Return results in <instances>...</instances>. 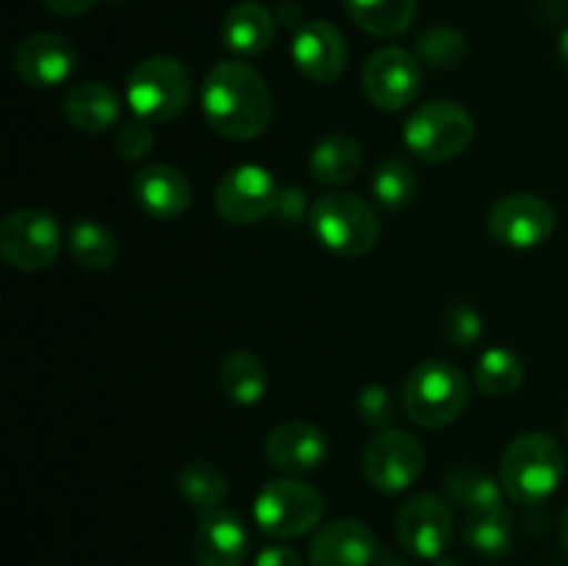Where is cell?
<instances>
[{"instance_id":"cell-17","label":"cell","mask_w":568,"mask_h":566,"mask_svg":"<svg viewBox=\"0 0 568 566\" xmlns=\"http://www.w3.org/2000/svg\"><path fill=\"white\" fill-rule=\"evenodd\" d=\"M311 566H369L377 555V538L364 522L333 519L311 538Z\"/></svg>"},{"instance_id":"cell-36","label":"cell","mask_w":568,"mask_h":566,"mask_svg":"<svg viewBox=\"0 0 568 566\" xmlns=\"http://www.w3.org/2000/svg\"><path fill=\"white\" fill-rule=\"evenodd\" d=\"M255 566H303L300 555L294 549L281 547V544H272V547L261 549Z\"/></svg>"},{"instance_id":"cell-7","label":"cell","mask_w":568,"mask_h":566,"mask_svg":"<svg viewBox=\"0 0 568 566\" xmlns=\"http://www.w3.org/2000/svg\"><path fill=\"white\" fill-rule=\"evenodd\" d=\"M255 522L272 538H300L314 530L325 514V499L314 486L292 477L270 481L253 505Z\"/></svg>"},{"instance_id":"cell-23","label":"cell","mask_w":568,"mask_h":566,"mask_svg":"<svg viewBox=\"0 0 568 566\" xmlns=\"http://www.w3.org/2000/svg\"><path fill=\"white\" fill-rule=\"evenodd\" d=\"M349 20L372 37H397L416 17V0H344Z\"/></svg>"},{"instance_id":"cell-6","label":"cell","mask_w":568,"mask_h":566,"mask_svg":"<svg viewBox=\"0 0 568 566\" xmlns=\"http://www.w3.org/2000/svg\"><path fill=\"white\" fill-rule=\"evenodd\" d=\"M475 137V120L453 100H430L405 122V144L427 164H444L464 153Z\"/></svg>"},{"instance_id":"cell-38","label":"cell","mask_w":568,"mask_h":566,"mask_svg":"<svg viewBox=\"0 0 568 566\" xmlns=\"http://www.w3.org/2000/svg\"><path fill=\"white\" fill-rule=\"evenodd\" d=\"M558 53H560V61H564V67L568 70V28L558 39Z\"/></svg>"},{"instance_id":"cell-4","label":"cell","mask_w":568,"mask_h":566,"mask_svg":"<svg viewBox=\"0 0 568 566\" xmlns=\"http://www.w3.org/2000/svg\"><path fill=\"white\" fill-rule=\"evenodd\" d=\"M311 231L331 253L361 259L377 244L381 222L366 200L349 192H331L311 205Z\"/></svg>"},{"instance_id":"cell-34","label":"cell","mask_w":568,"mask_h":566,"mask_svg":"<svg viewBox=\"0 0 568 566\" xmlns=\"http://www.w3.org/2000/svg\"><path fill=\"white\" fill-rule=\"evenodd\" d=\"M394 394L386 386H366L358 394V414L369 427H386L394 420Z\"/></svg>"},{"instance_id":"cell-35","label":"cell","mask_w":568,"mask_h":566,"mask_svg":"<svg viewBox=\"0 0 568 566\" xmlns=\"http://www.w3.org/2000/svg\"><path fill=\"white\" fill-rule=\"evenodd\" d=\"M305 205H308V200H305L303 189L297 186H288L281 192V203H277V214L283 216V220L288 222H297L300 216L305 214Z\"/></svg>"},{"instance_id":"cell-25","label":"cell","mask_w":568,"mask_h":566,"mask_svg":"<svg viewBox=\"0 0 568 566\" xmlns=\"http://www.w3.org/2000/svg\"><path fill=\"white\" fill-rule=\"evenodd\" d=\"M220 386L236 405H255L266 394V370L247 350H233L220 366Z\"/></svg>"},{"instance_id":"cell-3","label":"cell","mask_w":568,"mask_h":566,"mask_svg":"<svg viewBox=\"0 0 568 566\" xmlns=\"http://www.w3.org/2000/svg\"><path fill=\"white\" fill-rule=\"evenodd\" d=\"M403 403L416 425L436 431L453 425L464 414L469 403V383L449 361H425L405 381Z\"/></svg>"},{"instance_id":"cell-29","label":"cell","mask_w":568,"mask_h":566,"mask_svg":"<svg viewBox=\"0 0 568 566\" xmlns=\"http://www.w3.org/2000/svg\"><path fill=\"white\" fill-rule=\"evenodd\" d=\"M372 194L386 211H403L416 198V172L408 161L386 159L372 175Z\"/></svg>"},{"instance_id":"cell-37","label":"cell","mask_w":568,"mask_h":566,"mask_svg":"<svg viewBox=\"0 0 568 566\" xmlns=\"http://www.w3.org/2000/svg\"><path fill=\"white\" fill-rule=\"evenodd\" d=\"M44 9L55 17H78L83 11H89L92 6H98V0H42Z\"/></svg>"},{"instance_id":"cell-31","label":"cell","mask_w":568,"mask_h":566,"mask_svg":"<svg viewBox=\"0 0 568 566\" xmlns=\"http://www.w3.org/2000/svg\"><path fill=\"white\" fill-rule=\"evenodd\" d=\"M416 53L425 64L438 67V70H453L464 61L466 39L464 33L449 26H433L416 42Z\"/></svg>"},{"instance_id":"cell-40","label":"cell","mask_w":568,"mask_h":566,"mask_svg":"<svg viewBox=\"0 0 568 566\" xmlns=\"http://www.w3.org/2000/svg\"><path fill=\"white\" fill-rule=\"evenodd\" d=\"M560 533H564V544L568 549V508L564 511V519H560Z\"/></svg>"},{"instance_id":"cell-5","label":"cell","mask_w":568,"mask_h":566,"mask_svg":"<svg viewBox=\"0 0 568 566\" xmlns=\"http://www.w3.org/2000/svg\"><path fill=\"white\" fill-rule=\"evenodd\" d=\"M125 98L139 120L159 125L186 111L192 100V78L178 59L153 55L133 67L128 75Z\"/></svg>"},{"instance_id":"cell-2","label":"cell","mask_w":568,"mask_h":566,"mask_svg":"<svg viewBox=\"0 0 568 566\" xmlns=\"http://www.w3.org/2000/svg\"><path fill=\"white\" fill-rule=\"evenodd\" d=\"M564 472V447L549 433H521L503 455V488L521 505H538L558 492Z\"/></svg>"},{"instance_id":"cell-12","label":"cell","mask_w":568,"mask_h":566,"mask_svg":"<svg viewBox=\"0 0 568 566\" xmlns=\"http://www.w3.org/2000/svg\"><path fill=\"white\" fill-rule=\"evenodd\" d=\"M422 89V64L410 50L381 48L364 67V92L372 105L399 111L416 100Z\"/></svg>"},{"instance_id":"cell-10","label":"cell","mask_w":568,"mask_h":566,"mask_svg":"<svg viewBox=\"0 0 568 566\" xmlns=\"http://www.w3.org/2000/svg\"><path fill=\"white\" fill-rule=\"evenodd\" d=\"M422 469H425V449L410 433L388 427L366 444L364 475L381 492H405L419 481Z\"/></svg>"},{"instance_id":"cell-32","label":"cell","mask_w":568,"mask_h":566,"mask_svg":"<svg viewBox=\"0 0 568 566\" xmlns=\"http://www.w3.org/2000/svg\"><path fill=\"white\" fill-rule=\"evenodd\" d=\"M155 144V133H153V122H144V120H131L116 131L114 139V148L120 153V159L125 161H139L153 150Z\"/></svg>"},{"instance_id":"cell-42","label":"cell","mask_w":568,"mask_h":566,"mask_svg":"<svg viewBox=\"0 0 568 566\" xmlns=\"http://www.w3.org/2000/svg\"><path fill=\"white\" fill-rule=\"evenodd\" d=\"M566 433H568V422H566Z\"/></svg>"},{"instance_id":"cell-26","label":"cell","mask_w":568,"mask_h":566,"mask_svg":"<svg viewBox=\"0 0 568 566\" xmlns=\"http://www.w3.org/2000/svg\"><path fill=\"white\" fill-rule=\"evenodd\" d=\"M70 253L81 270L105 272L116 264V236L94 220H78L70 228Z\"/></svg>"},{"instance_id":"cell-15","label":"cell","mask_w":568,"mask_h":566,"mask_svg":"<svg viewBox=\"0 0 568 566\" xmlns=\"http://www.w3.org/2000/svg\"><path fill=\"white\" fill-rule=\"evenodd\" d=\"M75 70V48L59 33H33L14 53V72L33 89L64 83Z\"/></svg>"},{"instance_id":"cell-20","label":"cell","mask_w":568,"mask_h":566,"mask_svg":"<svg viewBox=\"0 0 568 566\" xmlns=\"http://www.w3.org/2000/svg\"><path fill=\"white\" fill-rule=\"evenodd\" d=\"M64 117L83 133H103L120 120V98L103 81H83L67 89Z\"/></svg>"},{"instance_id":"cell-21","label":"cell","mask_w":568,"mask_h":566,"mask_svg":"<svg viewBox=\"0 0 568 566\" xmlns=\"http://www.w3.org/2000/svg\"><path fill=\"white\" fill-rule=\"evenodd\" d=\"M222 42L239 55H261L275 39V17L266 6L236 3L222 17Z\"/></svg>"},{"instance_id":"cell-33","label":"cell","mask_w":568,"mask_h":566,"mask_svg":"<svg viewBox=\"0 0 568 566\" xmlns=\"http://www.w3.org/2000/svg\"><path fill=\"white\" fill-rule=\"evenodd\" d=\"M444 333H447V338L455 347H469V344H475L483 333L480 314H477L471 305H453V309L447 311V316H444Z\"/></svg>"},{"instance_id":"cell-30","label":"cell","mask_w":568,"mask_h":566,"mask_svg":"<svg viewBox=\"0 0 568 566\" xmlns=\"http://www.w3.org/2000/svg\"><path fill=\"white\" fill-rule=\"evenodd\" d=\"M447 492L453 497V503L460 505L464 511L503 505V488H499V483L491 475H486V472L469 469V466H460V469L449 472Z\"/></svg>"},{"instance_id":"cell-16","label":"cell","mask_w":568,"mask_h":566,"mask_svg":"<svg viewBox=\"0 0 568 566\" xmlns=\"http://www.w3.org/2000/svg\"><path fill=\"white\" fill-rule=\"evenodd\" d=\"M264 455L275 469L303 475L314 472L327 458V438L311 422H281L266 433Z\"/></svg>"},{"instance_id":"cell-11","label":"cell","mask_w":568,"mask_h":566,"mask_svg":"<svg viewBox=\"0 0 568 566\" xmlns=\"http://www.w3.org/2000/svg\"><path fill=\"white\" fill-rule=\"evenodd\" d=\"M558 216L544 198L530 192H516L497 200L488 214V231L499 244L514 250H530L547 242L555 233Z\"/></svg>"},{"instance_id":"cell-18","label":"cell","mask_w":568,"mask_h":566,"mask_svg":"<svg viewBox=\"0 0 568 566\" xmlns=\"http://www.w3.org/2000/svg\"><path fill=\"white\" fill-rule=\"evenodd\" d=\"M247 549L250 536L239 514L216 508L200 519L194 533V558L200 566H242Z\"/></svg>"},{"instance_id":"cell-13","label":"cell","mask_w":568,"mask_h":566,"mask_svg":"<svg viewBox=\"0 0 568 566\" xmlns=\"http://www.w3.org/2000/svg\"><path fill=\"white\" fill-rule=\"evenodd\" d=\"M453 538V514L444 499L419 494L408 499L397 514V542L414 558L436 560Z\"/></svg>"},{"instance_id":"cell-8","label":"cell","mask_w":568,"mask_h":566,"mask_svg":"<svg viewBox=\"0 0 568 566\" xmlns=\"http://www.w3.org/2000/svg\"><path fill=\"white\" fill-rule=\"evenodd\" d=\"M59 250L61 228L48 211L17 209L0 222V253L14 270H44L53 264Z\"/></svg>"},{"instance_id":"cell-41","label":"cell","mask_w":568,"mask_h":566,"mask_svg":"<svg viewBox=\"0 0 568 566\" xmlns=\"http://www.w3.org/2000/svg\"><path fill=\"white\" fill-rule=\"evenodd\" d=\"M436 566H460V564H455V560H438Z\"/></svg>"},{"instance_id":"cell-28","label":"cell","mask_w":568,"mask_h":566,"mask_svg":"<svg viewBox=\"0 0 568 566\" xmlns=\"http://www.w3.org/2000/svg\"><path fill=\"white\" fill-rule=\"evenodd\" d=\"M477 388L488 397H505L514 394L525 381V364L519 355L508 347H491L477 358L475 364Z\"/></svg>"},{"instance_id":"cell-9","label":"cell","mask_w":568,"mask_h":566,"mask_svg":"<svg viewBox=\"0 0 568 566\" xmlns=\"http://www.w3.org/2000/svg\"><path fill=\"white\" fill-rule=\"evenodd\" d=\"M281 192L283 189L277 186L272 172L264 170V166H233L216 183V214L225 222H233V225H253V222L266 220L270 214H277Z\"/></svg>"},{"instance_id":"cell-22","label":"cell","mask_w":568,"mask_h":566,"mask_svg":"<svg viewBox=\"0 0 568 566\" xmlns=\"http://www.w3.org/2000/svg\"><path fill=\"white\" fill-rule=\"evenodd\" d=\"M311 175L320 181L322 186H342V183L353 181L361 172V144L347 133H333V137L322 139L311 153Z\"/></svg>"},{"instance_id":"cell-1","label":"cell","mask_w":568,"mask_h":566,"mask_svg":"<svg viewBox=\"0 0 568 566\" xmlns=\"http://www.w3.org/2000/svg\"><path fill=\"white\" fill-rule=\"evenodd\" d=\"M203 111L216 133L247 142L261 137L270 125V87L247 61H220L211 67L203 81Z\"/></svg>"},{"instance_id":"cell-14","label":"cell","mask_w":568,"mask_h":566,"mask_svg":"<svg viewBox=\"0 0 568 566\" xmlns=\"http://www.w3.org/2000/svg\"><path fill=\"white\" fill-rule=\"evenodd\" d=\"M294 67L314 83H333L347 67V42L342 31L325 20H311L294 33Z\"/></svg>"},{"instance_id":"cell-24","label":"cell","mask_w":568,"mask_h":566,"mask_svg":"<svg viewBox=\"0 0 568 566\" xmlns=\"http://www.w3.org/2000/svg\"><path fill=\"white\" fill-rule=\"evenodd\" d=\"M514 525L505 505L469 511L464 522V542L483 558H503L510 549Z\"/></svg>"},{"instance_id":"cell-19","label":"cell","mask_w":568,"mask_h":566,"mask_svg":"<svg viewBox=\"0 0 568 566\" xmlns=\"http://www.w3.org/2000/svg\"><path fill=\"white\" fill-rule=\"evenodd\" d=\"M133 200L155 220H178L189 209L192 186L186 175L170 164H150L133 178Z\"/></svg>"},{"instance_id":"cell-39","label":"cell","mask_w":568,"mask_h":566,"mask_svg":"<svg viewBox=\"0 0 568 566\" xmlns=\"http://www.w3.org/2000/svg\"><path fill=\"white\" fill-rule=\"evenodd\" d=\"M377 566H410V564H405V560H399V558H392V555H386V558H381V560H377Z\"/></svg>"},{"instance_id":"cell-27","label":"cell","mask_w":568,"mask_h":566,"mask_svg":"<svg viewBox=\"0 0 568 566\" xmlns=\"http://www.w3.org/2000/svg\"><path fill=\"white\" fill-rule=\"evenodd\" d=\"M178 492L189 503V508L197 514H211L227 497V481L214 464L209 461H189L178 472Z\"/></svg>"}]
</instances>
